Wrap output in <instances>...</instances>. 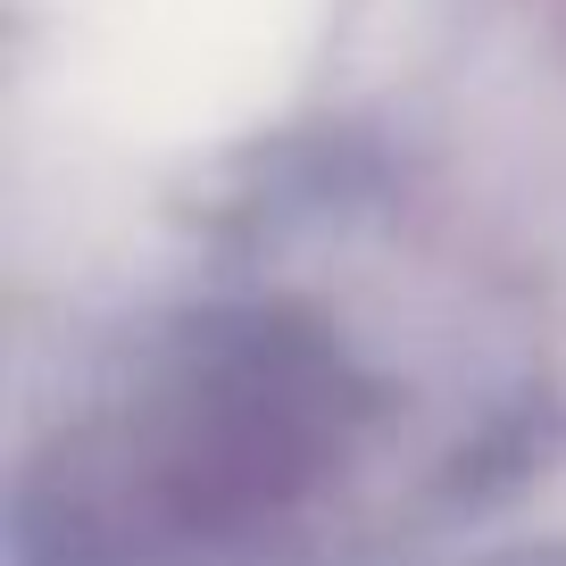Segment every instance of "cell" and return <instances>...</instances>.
<instances>
[]
</instances>
